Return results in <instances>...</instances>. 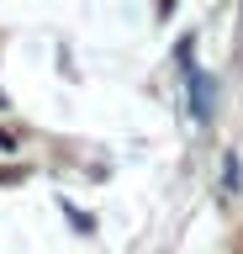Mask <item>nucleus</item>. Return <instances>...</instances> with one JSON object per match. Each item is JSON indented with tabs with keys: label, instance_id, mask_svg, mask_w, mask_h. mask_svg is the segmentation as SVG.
Returning <instances> with one entry per match:
<instances>
[{
	"label": "nucleus",
	"instance_id": "obj_1",
	"mask_svg": "<svg viewBox=\"0 0 243 254\" xmlns=\"http://www.w3.org/2000/svg\"><path fill=\"white\" fill-rule=\"evenodd\" d=\"M180 59H185V79H191V111L206 122L211 117V90H206V74L195 69V59H191V48H180Z\"/></svg>",
	"mask_w": 243,
	"mask_h": 254
},
{
	"label": "nucleus",
	"instance_id": "obj_2",
	"mask_svg": "<svg viewBox=\"0 0 243 254\" xmlns=\"http://www.w3.org/2000/svg\"><path fill=\"white\" fill-rule=\"evenodd\" d=\"M169 11H175V0H159V16H169Z\"/></svg>",
	"mask_w": 243,
	"mask_h": 254
}]
</instances>
